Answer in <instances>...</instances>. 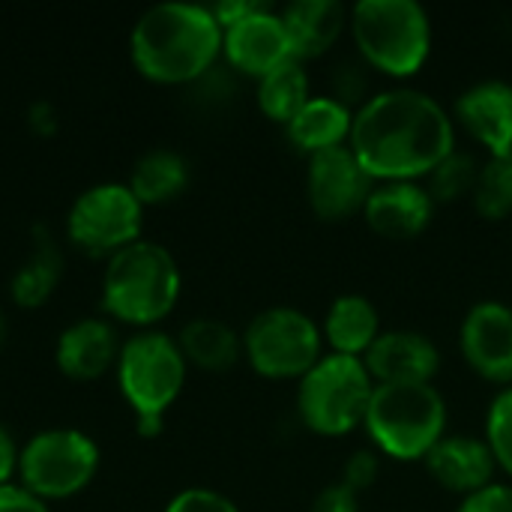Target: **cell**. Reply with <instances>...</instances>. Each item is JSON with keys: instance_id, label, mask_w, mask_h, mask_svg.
Masks as SVG:
<instances>
[{"instance_id": "obj_36", "label": "cell", "mask_w": 512, "mask_h": 512, "mask_svg": "<svg viewBox=\"0 0 512 512\" xmlns=\"http://www.w3.org/2000/svg\"><path fill=\"white\" fill-rule=\"evenodd\" d=\"M3 336H6V321H3V315H0V342H3Z\"/></svg>"}, {"instance_id": "obj_17", "label": "cell", "mask_w": 512, "mask_h": 512, "mask_svg": "<svg viewBox=\"0 0 512 512\" xmlns=\"http://www.w3.org/2000/svg\"><path fill=\"white\" fill-rule=\"evenodd\" d=\"M423 465L441 489L462 498L486 489L489 483H495L498 474V462L486 438L477 435H444L423 459Z\"/></svg>"}, {"instance_id": "obj_7", "label": "cell", "mask_w": 512, "mask_h": 512, "mask_svg": "<svg viewBox=\"0 0 512 512\" xmlns=\"http://www.w3.org/2000/svg\"><path fill=\"white\" fill-rule=\"evenodd\" d=\"M321 324L297 306L258 312L243 333L249 366L270 381H300L327 351Z\"/></svg>"}, {"instance_id": "obj_3", "label": "cell", "mask_w": 512, "mask_h": 512, "mask_svg": "<svg viewBox=\"0 0 512 512\" xmlns=\"http://www.w3.org/2000/svg\"><path fill=\"white\" fill-rule=\"evenodd\" d=\"M348 33L360 60L387 78L417 75L432 54V18L417 0H360Z\"/></svg>"}, {"instance_id": "obj_13", "label": "cell", "mask_w": 512, "mask_h": 512, "mask_svg": "<svg viewBox=\"0 0 512 512\" xmlns=\"http://www.w3.org/2000/svg\"><path fill=\"white\" fill-rule=\"evenodd\" d=\"M222 51L234 69L252 78H264L276 66L294 60L282 15L264 3L222 30Z\"/></svg>"}, {"instance_id": "obj_23", "label": "cell", "mask_w": 512, "mask_h": 512, "mask_svg": "<svg viewBox=\"0 0 512 512\" xmlns=\"http://www.w3.org/2000/svg\"><path fill=\"white\" fill-rule=\"evenodd\" d=\"M309 96L312 84L300 60H288L267 72L264 78H258V108L282 126L309 102Z\"/></svg>"}, {"instance_id": "obj_8", "label": "cell", "mask_w": 512, "mask_h": 512, "mask_svg": "<svg viewBox=\"0 0 512 512\" xmlns=\"http://www.w3.org/2000/svg\"><path fill=\"white\" fill-rule=\"evenodd\" d=\"M186 381V357L180 342L159 330H144L126 339L120 348V387L135 414H156L177 399Z\"/></svg>"}, {"instance_id": "obj_35", "label": "cell", "mask_w": 512, "mask_h": 512, "mask_svg": "<svg viewBox=\"0 0 512 512\" xmlns=\"http://www.w3.org/2000/svg\"><path fill=\"white\" fill-rule=\"evenodd\" d=\"M162 429V417H156V414H141L138 417V432L141 435H156Z\"/></svg>"}, {"instance_id": "obj_28", "label": "cell", "mask_w": 512, "mask_h": 512, "mask_svg": "<svg viewBox=\"0 0 512 512\" xmlns=\"http://www.w3.org/2000/svg\"><path fill=\"white\" fill-rule=\"evenodd\" d=\"M486 444L498 462V471L512 477V387H504L486 411Z\"/></svg>"}, {"instance_id": "obj_27", "label": "cell", "mask_w": 512, "mask_h": 512, "mask_svg": "<svg viewBox=\"0 0 512 512\" xmlns=\"http://www.w3.org/2000/svg\"><path fill=\"white\" fill-rule=\"evenodd\" d=\"M480 174V162L471 153H462L459 147L426 177V189L435 198V204H453L474 195Z\"/></svg>"}, {"instance_id": "obj_24", "label": "cell", "mask_w": 512, "mask_h": 512, "mask_svg": "<svg viewBox=\"0 0 512 512\" xmlns=\"http://www.w3.org/2000/svg\"><path fill=\"white\" fill-rule=\"evenodd\" d=\"M189 180V168L183 162L180 153L174 150H150L144 153L135 168H132V183L129 189L135 192V198L144 204V201H165V198H174Z\"/></svg>"}, {"instance_id": "obj_5", "label": "cell", "mask_w": 512, "mask_h": 512, "mask_svg": "<svg viewBox=\"0 0 512 512\" xmlns=\"http://www.w3.org/2000/svg\"><path fill=\"white\" fill-rule=\"evenodd\" d=\"M375 381L363 360L324 354L297 381V414L300 423L321 438H345L363 429Z\"/></svg>"}, {"instance_id": "obj_18", "label": "cell", "mask_w": 512, "mask_h": 512, "mask_svg": "<svg viewBox=\"0 0 512 512\" xmlns=\"http://www.w3.org/2000/svg\"><path fill=\"white\" fill-rule=\"evenodd\" d=\"M279 15L300 63L324 57L348 33V9L339 0H294Z\"/></svg>"}, {"instance_id": "obj_33", "label": "cell", "mask_w": 512, "mask_h": 512, "mask_svg": "<svg viewBox=\"0 0 512 512\" xmlns=\"http://www.w3.org/2000/svg\"><path fill=\"white\" fill-rule=\"evenodd\" d=\"M0 512H48L39 495L21 486H0Z\"/></svg>"}, {"instance_id": "obj_10", "label": "cell", "mask_w": 512, "mask_h": 512, "mask_svg": "<svg viewBox=\"0 0 512 512\" xmlns=\"http://www.w3.org/2000/svg\"><path fill=\"white\" fill-rule=\"evenodd\" d=\"M141 231V201L123 183L84 189L69 210V237L87 252H108L135 243Z\"/></svg>"}, {"instance_id": "obj_30", "label": "cell", "mask_w": 512, "mask_h": 512, "mask_svg": "<svg viewBox=\"0 0 512 512\" xmlns=\"http://www.w3.org/2000/svg\"><path fill=\"white\" fill-rule=\"evenodd\" d=\"M165 512H240L231 498L213 489H183L171 498Z\"/></svg>"}, {"instance_id": "obj_21", "label": "cell", "mask_w": 512, "mask_h": 512, "mask_svg": "<svg viewBox=\"0 0 512 512\" xmlns=\"http://www.w3.org/2000/svg\"><path fill=\"white\" fill-rule=\"evenodd\" d=\"M114 351H117V339L111 324H105L102 318H84L60 333L57 363L72 378H96L99 372L108 369Z\"/></svg>"}, {"instance_id": "obj_25", "label": "cell", "mask_w": 512, "mask_h": 512, "mask_svg": "<svg viewBox=\"0 0 512 512\" xmlns=\"http://www.w3.org/2000/svg\"><path fill=\"white\" fill-rule=\"evenodd\" d=\"M471 201H474V210L489 222H501L512 216V153L510 156H486V162H480Z\"/></svg>"}, {"instance_id": "obj_34", "label": "cell", "mask_w": 512, "mask_h": 512, "mask_svg": "<svg viewBox=\"0 0 512 512\" xmlns=\"http://www.w3.org/2000/svg\"><path fill=\"white\" fill-rule=\"evenodd\" d=\"M15 462H18V450H15V441L12 435L0 426V486L9 480V474L15 471Z\"/></svg>"}, {"instance_id": "obj_14", "label": "cell", "mask_w": 512, "mask_h": 512, "mask_svg": "<svg viewBox=\"0 0 512 512\" xmlns=\"http://www.w3.org/2000/svg\"><path fill=\"white\" fill-rule=\"evenodd\" d=\"M363 363L375 384H435L441 351L426 333L381 330Z\"/></svg>"}, {"instance_id": "obj_31", "label": "cell", "mask_w": 512, "mask_h": 512, "mask_svg": "<svg viewBox=\"0 0 512 512\" xmlns=\"http://www.w3.org/2000/svg\"><path fill=\"white\" fill-rule=\"evenodd\" d=\"M456 512H512V483H489L486 489L462 498Z\"/></svg>"}, {"instance_id": "obj_26", "label": "cell", "mask_w": 512, "mask_h": 512, "mask_svg": "<svg viewBox=\"0 0 512 512\" xmlns=\"http://www.w3.org/2000/svg\"><path fill=\"white\" fill-rule=\"evenodd\" d=\"M57 276H60V255H57L54 243H51L48 234H45V237L36 243L30 261L15 273V279H12V294H15L18 303L36 306V303H42V300L51 294Z\"/></svg>"}, {"instance_id": "obj_32", "label": "cell", "mask_w": 512, "mask_h": 512, "mask_svg": "<svg viewBox=\"0 0 512 512\" xmlns=\"http://www.w3.org/2000/svg\"><path fill=\"white\" fill-rule=\"evenodd\" d=\"M309 512H360V495H354L342 483H333L315 495Z\"/></svg>"}, {"instance_id": "obj_15", "label": "cell", "mask_w": 512, "mask_h": 512, "mask_svg": "<svg viewBox=\"0 0 512 512\" xmlns=\"http://www.w3.org/2000/svg\"><path fill=\"white\" fill-rule=\"evenodd\" d=\"M456 126H462L486 156L512 153V84L510 81H477L459 99L453 111Z\"/></svg>"}, {"instance_id": "obj_1", "label": "cell", "mask_w": 512, "mask_h": 512, "mask_svg": "<svg viewBox=\"0 0 512 512\" xmlns=\"http://www.w3.org/2000/svg\"><path fill=\"white\" fill-rule=\"evenodd\" d=\"M348 147L375 183H423L456 150V120L426 90L390 87L354 111Z\"/></svg>"}, {"instance_id": "obj_4", "label": "cell", "mask_w": 512, "mask_h": 512, "mask_svg": "<svg viewBox=\"0 0 512 512\" xmlns=\"http://www.w3.org/2000/svg\"><path fill=\"white\" fill-rule=\"evenodd\" d=\"M450 408L435 384H375L366 435L378 456L423 462L447 435Z\"/></svg>"}, {"instance_id": "obj_20", "label": "cell", "mask_w": 512, "mask_h": 512, "mask_svg": "<svg viewBox=\"0 0 512 512\" xmlns=\"http://www.w3.org/2000/svg\"><path fill=\"white\" fill-rule=\"evenodd\" d=\"M321 333L330 354L363 360L381 336L378 306L363 294H339L324 312Z\"/></svg>"}, {"instance_id": "obj_12", "label": "cell", "mask_w": 512, "mask_h": 512, "mask_svg": "<svg viewBox=\"0 0 512 512\" xmlns=\"http://www.w3.org/2000/svg\"><path fill=\"white\" fill-rule=\"evenodd\" d=\"M459 351L471 372L495 387H512V306L501 300L474 303L459 327Z\"/></svg>"}, {"instance_id": "obj_9", "label": "cell", "mask_w": 512, "mask_h": 512, "mask_svg": "<svg viewBox=\"0 0 512 512\" xmlns=\"http://www.w3.org/2000/svg\"><path fill=\"white\" fill-rule=\"evenodd\" d=\"M99 462L96 444L78 429L39 432L21 450L24 489L39 498H60L81 489Z\"/></svg>"}, {"instance_id": "obj_6", "label": "cell", "mask_w": 512, "mask_h": 512, "mask_svg": "<svg viewBox=\"0 0 512 512\" xmlns=\"http://www.w3.org/2000/svg\"><path fill=\"white\" fill-rule=\"evenodd\" d=\"M102 297L117 318L135 324L159 321L180 297V267L165 246L135 240L108 261Z\"/></svg>"}, {"instance_id": "obj_29", "label": "cell", "mask_w": 512, "mask_h": 512, "mask_svg": "<svg viewBox=\"0 0 512 512\" xmlns=\"http://www.w3.org/2000/svg\"><path fill=\"white\" fill-rule=\"evenodd\" d=\"M381 477V456L366 447V450H354L345 465H342V486L351 489L354 495H363L366 489H372Z\"/></svg>"}, {"instance_id": "obj_19", "label": "cell", "mask_w": 512, "mask_h": 512, "mask_svg": "<svg viewBox=\"0 0 512 512\" xmlns=\"http://www.w3.org/2000/svg\"><path fill=\"white\" fill-rule=\"evenodd\" d=\"M354 126V108L336 99L333 93H312L309 102L285 123L288 141L306 153L318 156L336 147H345Z\"/></svg>"}, {"instance_id": "obj_22", "label": "cell", "mask_w": 512, "mask_h": 512, "mask_svg": "<svg viewBox=\"0 0 512 512\" xmlns=\"http://www.w3.org/2000/svg\"><path fill=\"white\" fill-rule=\"evenodd\" d=\"M180 351L186 363H195L210 372L231 369L243 354V336L234 327L216 318H195L180 330Z\"/></svg>"}, {"instance_id": "obj_16", "label": "cell", "mask_w": 512, "mask_h": 512, "mask_svg": "<svg viewBox=\"0 0 512 512\" xmlns=\"http://www.w3.org/2000/svg\"><path fill=\"white\" fill-rule=\"evenodd\" d=\"M435 207L426 183H375L360 216L384 240H414L432 225Z\"/></svg>"}, {"instance_id": "obj_2", "label": "cell", "mask_w": 512, "mask_h": 512, "mask_svg": "<svg viewBox=\"0 0 512 512\" xmlns=\"http://www.w3.org/2000/svg\"><path fill=\"white\" fill-rule=\"evenodd\" d=\"M222 51V24L201 3H156L132 27V60L156 81H192Z\"/></svg>"}, {"instance_id": "obj_11", "label": "cell", "mask_w": 512, "mask_h": 512, "mask_svg": "<svg viewBox=\"0 0 512 512\" xmlns=\"http://www.w3.org/2000/svg\"><path fill=\"white\" fill-rule=\"evenodd\" d=\"M375 180L363 171L354 150L336 147L318 156H309L306 165V198L312 213L321 222H345L363 213Z\"/></svg>"}]
</instances>
